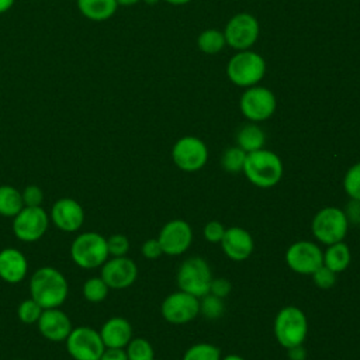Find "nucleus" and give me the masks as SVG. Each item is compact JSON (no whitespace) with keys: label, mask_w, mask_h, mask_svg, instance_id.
Masks as SVG:
<instances>
[{"label":"nucleus","mask_w":360,"mask_h":360,"mask_svg":"<svg viewBox=\"0 0 360 360\" xmlns=\"http://www.w3.org/2000/svg\"><path fill=\"white\" fill-rule=\"evenodd\" d=\"M68 294V280L63 273L55 267H39L30 278V297L44 309L59 308L66 301Z\"/></svg>","instance_id":"f257e3e1"},{"label":"nucleus","mask_w":360,"mask_h":360,"mask_svg":"<svg viewBox=\"0 0 360 360\" xmlns=\"http://www.w3.org/2000/svg\"><path fill=\"white\" fill-rule=\"evenodd\" d=\"M246 179L256 187H274L283 176L281 159L269 149H257L246 153L243 170Z\"/></svg>","instance_id":"f03ea898"},{"label":"nucleus","mask_w":360,"mask_h":360,"mask_svg":"<svg viewBox=\"0 0 360 360\" xmlns=\"http://www.w3.org/2000/svg\"><path fill=\"white\" fill-rule=\"evenodd\" d=\"M70 257L76 266L84 270L101 267L108 259L107 238L94 231L79 233L70 245Z\"/></svg>","instance_id":"7ed1b4c3"},{"label":"nucleus","mask_w":360,"mask_h":360,"mask_svg":"<svg viewBox=\"0 0 360 360\" xmlns=\"http://www.w3.org/2000/svg\"><path fill=\"white\" fill-rule=\"evenodd\" d=\"M266 75V62L255 51H238L226 65L228 79L239 87L256 86Z\"/></svg>","instance_id":"20e7f679"},{"label":"nucleus","mask_w":360,"mask_h":360,"mask_svg":"<svg viewBox=\"0 0 360 360\" xmlns=\"http://www.w3.org/2000/svg\"><path fill=\"white\" fill-rule=\"evenodd\" d=\"M273 330L277 342L285 349L302 345L308 335L307 316L298 307H283L274 318Z\"/></svg>","instance_id":"39448f33"},{"label":"nucleus","mask_w":360,"mask_h":360,"mask_svg":"<svg viewBox=\"0 0 360 360\" xmlns=\"http://www.w3.org/2000/svg\"><path fill=\"white\" fill-rule=\"evenodd\" d=\"M311 229L318 242L329 246L336 242H342L346 238L349 221L342 208L323 207L315 214Z\"/></svg>","instance_id":"423d86ee"},{"label":"nucleus","mask_w":360,"mask_h":360,"mask_svg":"<svg viewBox=\"0 0 360 360\" xmlns=\"http://www.w3.org/2000/svg\"><path fill=\"white\" fill-rule=\"evenodd\" d=\"M176 281L181 291L201 298L210 292V285L212 281L211 267L202 257L191 256L180 264Z\"/></svg>","instance_id":"0eeeda50"},{"label":"nucleus","mask_w":360,"mask_h":360,"mask_svg":"<svg viewBox=\"0 0 360 360\" xmlns=\"http://www.w3.org/2000/svg\"><path fill=\"white\" fill-rule=\"evenodd\" d=\"M65 343L73 360H98L105 349L100 332L90 326L73 328Z\"/></svg>","instance_id":"6e6552de"},{"label":"nucleus","mask_w":360,"mask_h":360,"mask_svg":"<svg viewBox=\"0 0 360 360\" xmlns=\"http://www.w3.org/2000/svg\"><path fill=\"white\" fill-rule=\"evenodd\" d=\"M242 114L252 122H262L269 120L277 107V100L274 93L263 86L248 87L239 101Z\"/></svg>","instance_id":"1a4fd4ad"},{"label":"nucleus","mask_w":360,"mask_h":360,"mask_svg":"<svg viewBox=\"0 0 360 360\" xmlns=\"http://www.w3.org/2000/svg\"><path fill=\"white\" fill-rule=\"evenodd\" d=\"M49 214L41 207H22L21 211L13 217V232L17 239L22 242L39 240L49 226Z\"/></svg>","instance_id":"9d476101"},{"label":"nucleus","mask_w":360,"mask_h":360,"mask_svg":"<svg viewBox=\"0 0 360 360\" xmlns=\"http://www.w3.org/2000/svg\"><path fill=\"white\" fill-rule=\"evenodd\" d=\"M174 165L183 172H197L202 169L208 160V148L197 136L187 135L176 141L172 149Z\"/></svg>","instance_id":"9b49d317"},{"label":"nucleus","mask_w":360,"mask_h":360,"mask_svg":"<svg viewBox=\"0 0 360 360\" xmlns=\"http://www.w3.org/2000/svg\"><path fill=\"white\" fill-rule=\"evenodd\" d=\"M259 32L260 27L257 20L249 13L235 14L226 22L224 30L226 45L236 51L250 49V46L257 41Z\"/></svg>","instance_id":"f8f14e48"},{"label":"nucleus","mask_w":360,"mask_h":360,"mask_svg":"<svg viewBox=\"0 0 360 360\" xmlns=\"http://www.w3.org/2000/svg\"><path fill=\"white\" fill-rule=\"evenodd\" d=\"M165 321L173 325H183L191 322L200 314V298L186 292L176 291L169 294L160 307Z\"/></svg>","instance_id":"ddd939ff"},{"label":"nucleus","mask_w":360,"mask_h":360,"mask_svg":"<svg viewBox=\"0 0 360 360\" xmlns=\"http://www.w3.org/2000/svg\"><path fill=\"white\" fill-rule=\"evenodd\" d=\"M285 263L292 271L311 276L323 264V252L315 242L298 240L285 250Z\"/></svg>","instance_id":"4468645a"},{"label":"nucleus","mask_w":360,"mask_h":360,"mask_svg":"<svg viewBox=\"0 0 360 360\" xmlns=\"http://www.w3.org/2000/svg\"><path fill=\"white\" fill-rule=\"evenodd\" d=\"M158 240L160 243L163 255H183L193 242L191 226L184 219H172L162 226L158 235Z\"/></svg>","instance_id":"2eb2a0df"},{"label":"nucleus","mask_w":360,"mask_h":360,"mask_svg":"<svg viewBox=\"0 0 360 360\" xmlns=\"http://www.w3.org/2000/svg\"><path fill=\"white\" fill-rule=\"evenodd\" d=\"M100 276L110 290H124L135 283L138 267L135 262L127 256L111 257L103 263Z\"/></svg>","instance_id":"dca6fc26"},{"label":"nucleus","mask_w":360,"mask_h":360,"mask_svg":"<svg viewBox=\"0 0 360 360\" xmlns=\"http://www.w3.org/2000/svg\"><path fill=\"white\" fill-rule=\"evenodd\" d=\"M49 219L62 232H76L84 222V210L76 200L62 197L52 204Z\"/></svg>","instance_id":"f3484780"},{"label":"nucleus","mask_w":360,"mask_h":360,"mask_svg":"<svg viewBox=\"0 0 360 360\" xmlns=\"http://www.w3.org/2000/svg\"><path fill=\"white\" fill-rule=\"evenodd\" d=\"M37 326L39 333L51 342H65L73 329L70 318L59 308L44 309Z\"/></svg>","instance_id":"a211bd4d"},{"label":"nucleus","mask_w":360,"mask_h":360,"mask_svg":"<svg viewBox=\"0 0 360 360\" xmlns=\"http://www.w3.org/2000/svg\"><path fill=\"white\" fill-rule=\"evenodd\" d=\"M219 243L225 256L235 262L246 260L255 249L253 236L249 233V231L240 226L226 228Z\"/></svg>","instance_id":"6ab92c4d"},{"label":"nucleus","mask_w":360,"mask_h":360,"mask_svg":"<svg viewBox=\"0 0 360 360\" xmlns=\"http://www.w3.org/2000/svg\"><path fill=\"white\" fill-rule=\"evenodd\" d=\"M28 273V260L17 248L0 250V278L8 284H17Z\"/></svg>","instance_id":"aec40b11"},{"label":"nucleus","mask_w":360,"mask_h":360,"mask_svg":"<svg viewBox=\"0 0 360 360\" xmlns=\"http://www.w3.org/2000/svg\"><path fill=\"white\" fill-rule=\"evenodd\" d=\"M98 332L105 347L125 349L132 339V326L129 321L122 316L108 318Z\"/></svg>","instance_id":"412c9836"},{"label":"nucleus","mask_w":360,"mask_h":360,"mask_svg":"<svg viewBox=\"0 0 360 360\" xmlns=\"http://www.w3.org/2000/svg\"><path fill=\"white\" fill-rule=\"evenodd\" d=\"M80 14L91 21L111 18L118 7L117 0H76Z\"/></svg>","instance_id":"4be33fe9"},{"label":"nucleus","mask_w":360,"mask_h":360,"mask_svg":"<svg viewBox=\"0 0 360 360\" xmlns=\"http://www.w3.org/2000/svg\"><path fill=\"white\" fill-rule=\"evenodd\" d=\"M266 142L264 131L255 122L246 124L236 132V145L246 153L262 149Z\"/></svg>","instance_id":"5701e85b"},{"label":"nucleus","mask_w":360,"mask_h":360,"mask_svg":"<svg viewBox=\"0 0 360 360\" xmlns=\"http://www.w3.org/2000/svg\"><path fill=\"white\" fill-rule=\"evenodd\" d=\"M350 249L343 240L329 245L328 249L323 252V266H326L336 274L347 269V266L350 264Z\"/></svg>","instance_id":"b1692460"},{"label":"nucleus","mask_w":360,"mask_h":360,"mask_svg":"<svg viewBox=\"0 0 360 360\" xmlns=\"http://www.w3.org/2000/svg\"><path fill=\"white\" fill-rule=\"evenodd\" d=\"M24 207L21 191L10 184L0 186V215L13 218Z\"/></svg>","instance_id":"393cba45"},{"label":"nucleus","mask_w":360,"mask_h":360,"mask_svg":"<svg viewBox=\"0 0 360 360\" xmlns=\"http://www.w3.org/2000/svg\"><path fill=\"white\" fill-rule=\"evenodd\" d=\"M225 45H226V39H225L224 31H219L215 28L204 30L197 38L198 49L208 55L218 53L219 51L224 49Z\"/></svg>","instance_id":"a878e982"},{"label":"nucleus","mask_w":360,"mask_h":360,"mask_svg":"<svg viewBox=\"0 0 360 360\" xmlns=\"http://www.w3.org/2000/svg\"><path fill=\"white\" fill-rule=\"evenodd\" d=\"M108 291H110V287L101 278V276L87 278L83 284V288H82L84 300L89 301V302H93V304L104 301L108 295Z\"/></svg>","instance_id":"bb28decb"},{"label":"nucleus","mask_w":360,"mask_h":360,"mask_svg":"<svg viewBox=\"0 0 360 360\" xmlns=\"http://www.w3.org/2000/svg\"><path fill=\"white\" fill-rule=\"evenodd\" d=\"M128 360H155V350L145 338H132L125 346Z\"/></svg>","instance_id":"cd10ccee"},{"label":"nucleus","mask_w":360,"mask_h":360,"mask_svg":"<svg viewBox=\"0 0 360 360\" xmlns=\"http://www.w3.org/2000/svg\"><path fill=\"white\" fill-rule=\"evenodd\" d=\"M183 360H221V350L212 343H195L184 352Z\"/></svg>","instance_id":"c85d7f7f"},{"label":"nucleus","mask_w":360,"mask_h":360,"mask_svg":"<svg viewBox=\"0 0 360 360\" xmlns=\"http://www.w3.org/2000/svg\"><path fill=\"white\" fill-rule=\"evenodd\" d=\"M245 159H246V152L243 149H240L238 145L229 146L222 153L221 165L224 170L228 173H239L243 170Z\"/></svg>","instance_id":"c756f323"},{"label":"nucleus","mask_w":360,"mask_h":360,"mask_svg":"<svg viewBox=\"0 0 360 360\" xmlns=\"http://www.w3.org/2000/svg\"><path fill=\"white\" fill-rule=\"evenodd\" d=\"M44 308L31 297L21 301L17 307V318L25 325H37Z\"/></svg>","instance_id":"7c9ffc66"},{"label":"nucleus","mask_w":360,"mask_h":360,"mask_svg":"<svg viewBox=\"0 0 360 360\" xmlns=\"http://www.w3.org/2000/svg\"><path fill=\"white\" fill-rule=\"evenodd\" d=\"M224 301L212 294H205L200 298V314H202L207 319H218L224 314Z\"/></svg>","instance_id":"2f4dec72"},{"label":"nucleus","mask_w":360,"mask_h":360,"mask_svg":"<svg viewBox=\"0 0 360 360\" xmlns=\"http://www.w3.org/2000/svg\"><path fill=\"white\" fill-rule=\"evenodd\" d=\"M343 190L350 200L360 201V162L349 167L343 177Z\"/></svg>","instance_id":"473e14b6"},{"label":"nucleus","mask_w":360,"mask_h":360,"mask_svg":"<svg viewBox=\"0 0 360 360\" xmlns=\"http://www.w3.org/2000/svg\"><path fill=\"white\" fill-rule=\"evenodd\" d=\"M107 249L108 256L111 257L127 256L129 250V239L122 233H114L110 238H107Z\"/></svg>","instance_id":"72a5a7b5"},{"label":"nucleus","mask_w":360,"mask_h":360,"mask_svg":"<svg viewBox=\"0 0 360 360\" xmlns=\"http://www.w3.org/2000/svg\"><path fill=\"white\" fill-rule=\"evenodd\" d=\"M311 276H312L314 284L321 290H329L336 283V273H333L330 269H328L323 264L319 269H316Z\"/></svg>","instance_id":"f704fd0d"},{"label":"nucleus","mask_w":360,"mask_h":360,"mask_svg":"<svg viewBox=\"0 0 360 360\" xmlns=\"http://www.w3.org/2000/svg\"><path fill=\"white\" fill-rule=\"evenodd\" d=\"M24 207H41L44 201V191L37 184H28L21 191Z\"/></svg>","instance_id":"c9c22d12"},{"label":"nucleus","mask_w":360,"mask_h":360,"mask_svg":"<svg viewBox=\"0 0 360 360\" xmlns=\"http://www.w3.org/2000/svg\"><path fill=\"white\" fill-rule=\"evenodd\" d=\"M225 226L218 221H210L205 224L202 229L204 239L210 243H219L222 240V236L225 233Z\"/></svg>","instance_id":"e433bc0d"},{"label":"nucleus","mask_w":360,"mask_h":360,"mask_svg":"<svg viewBox=\"0 0 360 360\" xmlns=\"http://www.w3.org/2000/svg\"><path fill=\"white\" fill-rule=\"evenodd\" d=\"M232 290V284L231 281H228L226 278L224 277H219V278H212L211 281V285H210V294L218 297V298H225L228 297V294L231 292Z\"/></svg>","instance_id":"4c0bfd02"},{"label":"nucleus","mask_w":360,"mask_h":360,"mask_svg":"<svg viewBox=\"0 0 360 360\" xmlns=\"http://www.w3.org/2000/svg\"><path fill=\"white\" fill-rule=\"evenodd\" d=\"M141 252L143 255V257L146 259H158L163 255V250L160 248V243L158 240V238H152V239H146L143 243H142V248H141Z\"/></svg>","instance_id":"58836bf2"},{"label":"nucleus","mask_w":360,"mask_h":360,"mask_svg":"<svg viewBox=\"0 0 360 360\" xmlns=\"http://www.w3.org/2000/svg\"><path fill=\"white\" fill-rule=\"evenodd\" d=\"M98 360H128L125 349L118 347H105Z\"/></svg>","instance_id":"ea45409f"},{"label":"nucleus","mask_w":360,"mask_h":360,"mask_svg":"<svg viewBox=\"0 0 360 360\" xmlns=\"http://www.w3.org/2000/svg\"><path fill=\"white\" fill-rule=\"evenodd\" d=\"M345 214H346L349 222L352 221V222L360 224V201L352 200L350 204L347 205V211H345Z\"/></svg>","instance_id":"a19ab883"},{"label":"nucleus","mask_w":360,"mask_h":360,"mask_svg":"<svg viewBox=\"0 0 360 360\" xmlns=\"http://www.w3.org/2000/svg\"><path fill=\"white\" fill-rule=\"evenodd\" d=\"M288 352V359L290 360H305L307 359V350L302 345H297V346H291L287 349Z\"/></svg>","instance_id":"79ce46f5"},{"label":"nucleus","mask_w":360,"mask_h":360,"mask_svg":"<svg viewBox=\"0 0 360 360\" xmlns=\"http://www.w3.org/2000/svg\"><path fill=\"white\" fill-rule=\"evenodd\" d=\"M15 0H0V14L7 13L13 6H14Z\"/></svg>","instance_id":"37998d69"},{"label":"nucleus","mask_w":360,"mask_h":360,"mask_svg":"<svg viewBox=\"0 0 360 360\" xmlns=\"http://www.w3.org/2000/svg\"><path fill=\"white\" fill-rule=\"evenodd\" d=\"M141 0H117L118 6H134L136 3H139Z\"/></svg>","instance_id":"c03bdc74"},{"label":"nucleus","mask_w":360,"mask_h":360,"mask_svg":"<svg viewBox=\"0 0 360 360\" xmlns=\"http://www.w3.org/2000/svg\"><path fill=\"white\" fill-rule=\"evenodd\" d=\"M163 1H166L169 4H173V6H181V4H187L191 0H163Z\"/></svg>","instance_id":"a18cd8bd"},{"label":"nucleus","mask_w":360,"mask_h":360,"mask_svg":"<svg viewBox=\"0 0 360 360\" xmlns=\"http://www.w3.org/2000/svg\"><path fill=\"white\" fill-rule=\"evenodd\" d=\"M221 360H245V359L239 354H228L225 357H221Z\"/></svg>","instance_id":"49530a36"},{"label":"nucleus","mask_w":360,"mask_h":360,"mask_svg":"<svg viewBox=\"0 0 360 360\" xmlns=\"http://www.w3.org/2000/svg\"><path fill=\"white\" fill-rule=\"evenodd\" d=\"M143 3H146V4H149V6H153V4H156L159 0H142Z\"/></svg>","instance_id":"de8ad7c7"},{"label":"nucleus","mask_w":360,"mask_h":360,"mask_svg":"<svg viewBox=\"0 0 360 360\" xmlns=\"http://www.w3.org/2000/svg\"><path fill=\"white\" fill-rule=\"evenodd\" d=\"M14 360H22V359H14Z\"/></svg>","instance_id":"09e8293b"}]
</instances>
